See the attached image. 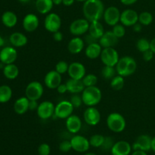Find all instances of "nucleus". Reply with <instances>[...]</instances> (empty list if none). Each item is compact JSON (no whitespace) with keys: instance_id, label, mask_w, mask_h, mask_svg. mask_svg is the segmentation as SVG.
Masks as SVG:
<instances>
[{"instance_id":"36","label":"nucleus","mask_w":155,"mask_h":155,"mask_svg":"<svg viewBox=\"0 0 155 155\" xmlns=\"http://www.w3.org/2000/svg\"><path fill=\"white\" fill-rule=\"evenodd\" d=\"M117 74L115 67L104 65V67L101 69V75L106 80H111Z\"/></svg>"},{"instance_id":"12","label":"nucleus","mask_w":155,"mask_h":155,"mask_svg":"<svg viewBox=\"0 0 155 155\" xmlns=\"http://www.w3.org/2000/svg\"><path fill=\"white\" fill-rule=\"evenodd\" d=\"M55 105L49 100H45L40 103L36 110V113L41 119H48L54 115Z\"/></svg>"},{"instance_id":"21","label":"nucleus","mask_w":155,"mask_h":155,"mask_svg":"<svg viewBox=\"0 0 155 155\" xmlns=\"http://www.w3.org/2000/svg\"><path fill=\"white\" fill-rule=\"evenodd\" d=\"M66 129L70 133L77 135L82 128V120L78 115L72 114L68 118L66 119L65 121Z\"/></svg>"},{"instance_id":"3","label":"nucleus","mask_w":155,"mask_h":155,"mask_svg":"<svg viewBox=\"0 0 155 155\" xmlns=\"http://www.w3.org/2000/svg\"><path fill=\"white\" fill-rule=\"evenodd\" d=\"M81 96L83 103L87 106H95L102 99V93L97 86L85 88Z\"/></svg>"},{"instance_id":"54","label":"nucleus","mask_w":155,"mask_h":155,"mask_svg":"<svg viewBox=\"0 0 155 155\" xmlns=\"http://www.w3.org/2000/svg\"><path fill=\"white\" fill-rule=\"evenodd\" d=\"M150 50L155 54V37L150 41Z\"/></svg>"},{"instance_id":"57","label":"nucleus","mask_w":155,"mask_h":155,"mask_svg":"<svg viewBox=\"0 0 155 155\" xmlns=\"http://www.w3.org/2000/svg\"><path fill=\"white\" fill-rule=\"evenodd\" d=\"M18 1H19L20 2L23 3V4H27V3L30 2L31 1V0H18Z\"/></svg>"},{"instance_id":"29","label":"nucleus","mask_w":155,"mask_h":155,"mask_svg":"<svg viewBox=\"0 0 155 155\" xmlns=\"http://www.w3.org/2000/svg\"><path fill=\"white\" fill-rule=\"evenodd\" d=\"M88 32H89V34H91L93 37H95V39L98 40L105 31L104 30V26L100 21H93L89 24V28Z\"/></svg>"},{"instance_id":"33","label":"nucleus","mask_w":155,"mask_h":155,"mask_svg":"<svg viewBox=\"0 0 155 155\" xmlns=\"http://www.w3.org/2000/svg\"><path fill=\"white\" fill-rule=\"evenodd\" d=\"M124 84H125V79L123 76L117 74L110 80V87L114 91H120L124 88Z\"/></svg>"},{"instance_id":"5","label":"nucleus","mask_w":155,"mask_h":155,"mask_svg":"<svg viewBox=\"0 0 155 155\" xmlns=\"http://www.w3.org/2000/svg\"><path fill=\"white\" fill-rule=\"evenodd\" d=\"M100 58L104 65L115 67L119 61L120 56L114 47H107L102 49Z\"/></svg>"},{"instance_id":"43","label":"nucleus","mask_w":155,"mask_h":155,"mask_svg":"<svg viewBox=\"0 0 155 155\" xmlns=\"http://www.w3.org/2000/svg\"><path fill=\"white\" fill-rule=\"evenodd\" d=\"M37 152L39 155H50L51 147L47 143H42L38 147Z\"/></svg>"},{"instance_id":"51","label":"nucleus","mask_w":155,"mask_h":155,"mask_svg":"<svg viewBox=\"0 0 155 155\" xmlns=\"http://www.w3.org/2000/svg\"><path fill=\"white\" fill-rule=\"evenodd\" d=\"M133 29L135 32H137V33H139V32L142 31V25L140 24V23L138 22L133 26Z\"/></svg>"},{"instance_id":"42","label":"nucleus","mask_w":155,"mask_h":155,"mask_svg":"<svg viewBox=\"0 0 155 155\" xmlns=\"http://www.w3.org/2000/svg\"><path fill=\"white\" fill-rule=\"evenodd\" d=\"M70 102L71 103V104L73 105L74 108H79L82 106V104L83 103V98H82V96L80 95L79 94H72L71 97V100Z\"/></svg>"},{"instance_id":"35","label":"nucleus","mask_w":155,"mask_h":155,"mask_svg":"<svg viewBox=\"0 0 155 155\" xmlns=\"http://www.w3.org/2000/svg\"><path fill=\"white\" fill-rule=\"evenodd\" d=\"M153 15L149 12H142L139 15V22L142 26H148L153 22Z\"/></svg>"},{"instance_id":"39","label":"nucleus","mask_w":155,"mask_h":155,"mask_svg":"<svg viewBox=\"0 0 155 155\" xmlns=\"http://www.w3.org/2000/svg\"><path fill=\"white\" fill-rule=\"evenodd\" d=\"M112 32L114 33V35L118 39L124 37L126 34L125 26H124L122 24H120L119 23V24L114 26L113 28H112Z\"/></svg>"},{"instance_id":"17","label":"nucleus","mask_w":155,"mask_h":155,"mask_svg":"<svg viewBox=\"0 0 155 155\" xmlns=\"http://www.w3.org/2000/svg\"><path fill=\"white\" fill-rule=\"evenodd\" d=\"M151 137L148 135H141L136 139L133 144V150H142L145 152H148L151 150Z\"/></svg>"},{"instance_id":"49","label":"nucleus","mask_w":155,"mask_h":155,"mask_svg":"<svg viewBox=\"0 0 155 155\" xmlns=\"http://www.w3.org/2000/svg\"><path fill=\"white\" fill-rule=\"evenodd\" d=\"M57 91L58 94H64L66 92H68V88H67L66 84H61L57 88Z\"/></svg>"},{"instance_id":"20","label":"nucleus","mask_w":155,"mask_h":155,"mask_svg":"<svg viewBox=\"0 0 155 155\" xmlns=\"http://www.w3.org/2000/svg\"><path fill=\"white\" fill-rule=\"evenodd\" d=\"M23 27L27 32L31 33L37 30L39 25V20L37 15L35 14L30 13L24 16L23 19Z\"/></svg>"},{"instance_id":"40","label":"nucleus","mask_w":155,"mask_h":155,"mask_svg":"<svg viewBox=\"0 0 155 155\" xmlns=\"http://www.w3.org/2000/svg\"><path fill=\"white\" fill-rule=\"evenodd\" d=\"M68 68H69V64L64 60H61L57 62L55 65V71L58 72L59 74H63L65 73H68Z\"/></svg>"},{"instance_id":"23","label":"nucleus","mask_w":155,"mask_h":155,"mask_svg":"<svg viewBox=\"0 0 155 155\" xmlns=\"http://www.w3.org/2000/svg\"><path fill=\"white\" fill-rule=\"evenodd\" d=\"M118 39L112 30L105 31L101 38L98 40V43L102 48L107 47H114L118 43Z\"/></svg>"},{"instance_id":"55","label":"nucleus","mask_w":155,"mask_h":155,"mask_svg":"<svg viewBox=\"0 0 155 155\" xmlns=\"http://www.w3.org/2000/svg\"><path fill=\"white\" fill-rule=\"evenodd\" d=\"M151 150H153V151L155 153V136L153 137V138H151Z\"/></svg>"},{"instance_id":"59","label":"nucleus","mask_w":155,"mask_h":155,"mask_svg":"<svg viewBox=\"0 0 155 155\" xmlns=\"http://www.w3.org/2000/svg\"><path fill=\"white\" fill-rule=\"evenodd\" d=\"M3 44H4V40L2 39V37L1 36H0V47H1Z\"/></svg>"},{"instance_id":"4","label":"nucleus","mask_w":155,"mask_h":155,"mask_svg":"<svg viewBox=\"0 0 155 155\" xmlns=\"http://www.w3.org/2000/svg\"><path fill=\"white\" fill-rule=\"evenodd\" d=\"M106 123L107 128L115 133L124 132L127 126V121L124 115L116 112H111L107 115Z\"/></svg>"},{"instance_id":"22","label":"nucleus","mask_w":155,"mask_h":155,"mask_svg":"<svg viewBox=\"0 0 155 155\" xmlns=\"http://www.w3.org/2000/svg\"><path fill=\"white\" fill-rule=\"evenodd\" d=\"M85 47L84 40L80 36H74L70 40L68 44V50L70 53L77 55L81 53Z\"/></svg>"},{"instance_id":"53","label":"nucleus","mask_w":155,"mask_h":155,"mask_svg":"<svg viewBox=\"0 0 155 155\" xmlns=\"http://www.w3.org/2000/svg\"><path fill=\"white\" fill-rule=\"evenodd\" d=\"M130 155H148L147 152L142 151V150H133Z\"/></svg>"},{"instance_id":"37","label":"nucleus","mask_w":155,"mask_h":155,"mask_svg":"<svg viewBox=\"0 0 155 155\" xmlns=\"http://www.w3.org/2000/svg\"><path fill=\"white\" fill-rule=\"evenodd\" d=\"M82 81H83L85 88L96 86L97 83H98V77L94 74H87L82 79Z\"/></svg>"},{"instance_id":"24","label":"nucleus","mask_w":155,"mask_h":155,"mask_svg":"<svg viewBox=\"0 0 155 155\" xmlns=\"http://www.w3.org/2000/svg\"><path fill=\"white\" fill-rule=\"evenodd\" d=\"M102 49L103 48L98 42L89 44L85 49V55H86L88 59H95L97 58L100 57Z\"/></svg>"},{"instance_id":"31","label":"nucleus","mask_w":155,"mask_h":155,"mask_svg":"<svg viewBox=\"0 0 155 155\" xmlns=\"http://www.w3.org/2000/svg\"><path fill=\"white\" fill-rule=\"evenodd\" d=\"M3 74L7 79L15 80L19 75V68L14 63L5 65L3 68Z\"/></svg>"},{"instance_id":"25","label":"nucleus","mask_w":155,"mask_h":155,"mask_svg":"<svg viewBox=\"0 0 155 155\" xmlns=\"http://www.w3.org/2000/svg\"><path fill=\"white\" fill-rule=\"evenodd\" d=\"M30 100L27 97H19L14 103V110L18 115H24L29 110Z\"/></svg>"},{"instance_id":"19","label":"nucleus","mask_w":155,"mask_h":155,"mask_svg":"<svg viewBox=\"0 0 155 155\" xmlns=\"http://www.w3.org/2000/svg\"><path fill=\"white\" fill-rule=\"evenodd\" d=\"M132 144L128 141L121 140L114 143L110 150V153L111 155H130L132 153Z\"/></svg>"},{"instance_id":"27","label":"nucleus","mask_w":155,"mask_h":155,"mask_svg":"<svg viewBox=\"0 0 155 155\" xmlns=\"http://www.w3.org/2000/svg\"><path fill=\"white\" fill-rule=\"evenodd\" d=\"M9 40L12 45L15 47L24 46L28 42L27 36L21 32H15L12 33L9 37Z\"/></svg>"},{"instance_id":"10","label":"nucleus","mask_w":155,"mask_h":155,"mask_svg":"<svg viewBox=\"0 0 155 155\" xmlns=\"http://www.w3.org/2000/svg\"><path fill=\"white\" fill-rule=\"evenodd\" d=\"M72 149L78 153H86L90 148L89 140L81 135H75L71 138Z\"/></svg>"},{"instance_id":"46","label":"nucleus","mask_w":155,"mask_h":155,"mask_svg":"<svg viewBox=\"0 0 155 155\" xmlns=\"http://www.w3.org/2000/svg\"><path fill=\"white\" fill-rule=\"evenodd\" d=\"M84 42L85 43H87V45H89V44H92V43H98V40L97 39H95V37H93V36H92L91 34H89V33H87V34H86V36H85L84 37Z\"/></svg>"},{"instance_id":"56","label":"nucleus","mask_w":155,"mask_h":155,"mask_svg":"<svg viewBox=\"0 0 155 155\" xmlns=\"http://www.w3.org/2000/svg\"><path fill=\"white\" fill-rule=\"evenodd\" d=\"M52 2L54 5H60L63 2V0H52Z\"/></svg>"},{"instance_id":"13","label":"nucleus","mask_w":155,"mask_h":155,"mask_svg":"<svg viewBox=\"0 0 155 155\" xmlns=\"http://www.w3.org/2000/svg\"><path fill=\"white\" fill-rule=\"evenodd\" d=\"M101 113L95 106H88L83 112L85 122L91 126H97L101 121Z\"/></svg>"},{"instance_id":"2","label":"nucleus","mask_w":155,"mask_h":155,"mask_svg":"<svg viewBox=\"0 0 155 155\" xmlns=\"http://www.w3.org/2000/svg\"><path fill=\"white\" fill-rule=\"evenodd\" d=\"M115 68L117 74L124 78L129 77L136 72L137 69V62L132 56H123L120 58Z\"/></svg>"},{"instance_id":"15","label":"nucleus","mask_w":155,"mask_h":155,"mask_svg":"<svg viewBox=\"0 0 155 155\" xmlns=\"http://www.w3.org/2000/svg\"><path fill=\"white\" fill-rule=\"evenodd\" d=\"M68 74L70 78L82 80L86 74V67L80 62H74L69 64Z\"/></svg>"},{"instance_id":"47","label":"nucleus","mask_w":155,"mask_h":155,"mask_svg":"<svg viewBox=\"0 0 155 155\" xmlns=\"http://www.w3.org/2000/svg\"><path fill=\"white\" fill-rule=\"evenodd\" d=\"M39 103H38L37 100H30L29 102V110L35 111L37 110Z\"/></svg>"},{"instance_id":"26","label":"nucleus","mask_w":155,"mask_h":155,"mask_svg":"<svg viewBox=\"0 0 155 155\" xmlns=\"http://www.w3.org/2000/svg\"><path fill=\"white\" fill-rule=\"evenodd\" d=\"M65 84L68 88V92L72 94H80L83 92V90L85 89V86L82 80L69 78Z\"/></svg>"},{"instance_id":"18","label":"nucleus","mask_w":155,"mask_h":155,"mask_svg":"<svg viewBox=\"0 0 155 155\" xmlns=\"http://www.w3.org/2000/svg\"><path fill=\"white\" fill-rule=\"evenodd\" d=\"M18 58V52L15 47L6 46L0 51V62L4 65L13 64Z\"/></svg>"},{"instance_id":"1","label":"nucleus","mask_w":155,"mask_h":155,"mask_svg":"<svg viewBox=\"0 0 155 155\" xmlns=\"http://www.w3.org/2000/svg\"><path fill=\"white\" fill-rule=\"evenodd\" d=\"M104 10V3L101 0H87L83 2V16L89 23L100 21L103 18Z\"/></svg>"},{"instance_id":"52","label":"nucleus","mask_w":155,"mask_h":155,"mask_svg":"<svg viewBox=\"0 0 155 155\" xmlns=\"http://www.w3.org/2000/svg\"><path fill=\"white\" fill-rule=\"evenodd\" d=\"M74 2H75V0H63L62 4H63L64 6H68V7H69V6H71L72 5H74Z\"/></svg>"},{"instance_id":"38","label":"nucleus","mask_w":155,"mask_h":155,"mask_svg":"<svg viewBox=\"0 0 155 155\" xmlns=\"http://www.w3.org/2000/svg\"><path fill=\"white\" fill-rule=\"evenodd\" d=\"M136 49L141 53H145L147 50H150V41L146 38H140L136 42Z\"/></svg>"},{"instance_id":"7","label":"nucleus","mask_w":155,"mask_h":155,"mask_svg":"<svg viewBox=\"0 0 155 155\" xmlns=\"http://www.w3.org/2000/svg\"><path fill=\"white\" fill-rule=\"evenodd\" d=\"M89 21H88L85 18H78L74 20L70 24L69 31L74 36H80L86 34L89 31Z\"/></svg>"},{"instance_id":"41","label":"nucleus","mask_w":155,"mask_h":155,"mask_svg":"<svg viewBox=\"0 0 155 155\" xmlns=\"http://www.w3.org/2000/svg\"><path fill=\"white\" fill-rule=\"evenodd\" d=\"M115 142H116V141L114 140V138H112V137H110V136L105 137V138H104V143H103L101 148L103 150H104V151H108V150H110H110H111V148L113 147L114 144Z\"/></svg>"},{"instance_id":"34","label":"nucleus","mask_w":155,"mask_h":155,"mask_svg":"<svg viewBox=\"0 0 155 155\" xmlns=\"http://www.w3.org/2000/svg\"><path fill=\"white\" fill-rule=\"evenodd\" d=\"M104 138L105 137L100 134H95L92 135L89 138V143H90L91 147H96V148H101L104 143Z\"/></svg>"},{"instance_id":"8","label":"nucleus","mask_w":155,"mask_h":155,"mask_svg":"<svg viewBox=\"0 0 155 155\" xmlns=\"http://www.w3.org/2000/svg\"><path fill=\"white\" fill-rule=\"evenodd\" d=\"M62 21L61 17L54 12H50L46 15L44 20V27L49 33H54L60 30Z\"/></svg>"},{"instance_id":"30","label":"nucleus","mask_w":155,"mask_h":155,"mask_svg":"<svg viewBox=\"0 0 155 155\" xmlns=\"http://www.w3.org/2000/svg\"><path fill=\"white\" fill-rule=\"evenodd\" d=\"M2 22L5 27H13L18 23V16L12 11L5 12L2 15Z\"/></svg>"},{"instance_id":"32","label":"nucleus","mask_w":155,"mask_h":155,"mask_svg":"<svg viewBox=\"0 0 155 155\" xmlns=\"http://www.w3.org/2000/svg\"><path fill=\"white\" fill-rule=\"evenodd\" d=\"M12 90L8 85L0 86V103H5L12 99Z\"/></svg>"},{"instance_id":"48","label":"nucleus","mask_w":155,"mask_h":155,"mask_svg":"<svg viewBox=\"0 0 155 155\" xmlns=\"http://www.w3.org/2000/svg\"><path fill=\"white\" fill-rule=\"evenodd\" d=\"M53 39L56 41V42H61L64 39V35L60 30L55 32L53 33Z\"/></svg>"},{"instance_id":"58","label":"nucleus","mask_w":155,"mask_h":155,"mask_svg":"<svg viewBox=\"0 0 155 155\" xmlns=\"http://www.w3.org/2000/svg\"><path fill=\"white\" fill-rule=\"evenodd\" d=\"M83 155H97V154L95 153H94V152H86V153H84V154Z\"/></svg>"},{"instance_id":"60","label":"nucleus","mask_w":155,"mask_h":155,"mask_svg":"<svg viewBox=\"0 0 155 155\" xmlns=\"http://www.w3.org/2000/svg\"><path fill=\"white\" fill-rule=\"evenodd\" d=\"M75 1H77V2H85L86 1H87V0H75Z\"/></svg>"},{"instance_id":"28","label":"nucleus","mask_w":155,"mask_h":155,"mask_svg":"<svg viewBox=\"0 0 155 155\" xmlns=\"http://www.w3.org/2000/svg\"><path fill=\"white\" fill-rule=\"evenodd\" d=\"M35 6L39 13L42 15H48L51 12L54 3L52 0H36Z\"/></svg>"},{"instance_id":"6","label":"nucleus","mask_w":155,"mask_h":155,"mask_svg":"<svg viewBox=\"0 0 155 155\" xmlns=\"http://www.w3.org/2000/svg\"><path fill=\"white\" fill-rule=\"evenodd\" d=\"M44 93L43 85L37 81L30 82L25 89V97L30 100H39Z\"/></svg>"},{"instance_id":"45","label":"nucleus","mask_w":155,"mask_h":155,"mask_svg":"<svg viewBox=\"0 0 155 155\" xmlns=\"http://www.w3.org/2000/svg\"><path fill=\"white\" fill-rule=\"evenodd\" d=\"M154 53L151 50H148L145 51V53H142V58H143V59L145 62H150L154 58Z\"/></svg>"},{"instance_id":"50","label":"nucleus","mask_w":155,"mask_h":155,"mask_svg":"<svg viewBox=\"0 0 155 155\" xmlns=\"http://www.w3.org/2000/svg\"><path fill=\"white\" fill-rule=\"evenodd\" d=\"M120 2L122 3L123 5H124L130 6L135 4L136 2H137L138 0H120Z\"/></svg>"},{"instance_id":"16","label":"nucleus","mask_w":155,"mask_h":155,"mask_svg":"<svg viewBox=\"0 0 155 155\" xmlns=\"http://www.w3.org/2000/svg\"><path fill=\"white\" fill-rule=\"evenodd\" d=\"M61 74L55 70L48 71L44 77V84L49 89H57L58 87L61 84Z\"/></svg>"},{"instance_id":"44","label":"nucleus","mask_w":155,"mask_h":155,"mask_svg":"<svg viewBox=\"0 0 155 155\" xmlns=\"http://www.w3.org/2000/svg\"><path fill=\"white\" fill-rule=\"evenodd\" d=\"M59 150L63 153H68L70 150H72V146L70 140H64L59 144Z\"/></svg>"},{"instance_id":"9","label":"nucleus","mask_w":155,"mask_h":155,"mask_svg":"<svg viewBox=\"0 0 155 155\" xmlns=\"http://www.w3.org/2000/svg\"><path fill=\"white\" fill-rule=\"evenodd\" d=\"M74 109V107L70 100H61L55 106L54 115L58 119H66L70 115H72Z\"/></svg>"},{"instance_id":"14","label":"nucleus","mask_w":155,"mask_h":155,"mask_svg":"<svg viewBox=\"0 0 155 155\" xmlns=\"http://www.w3.org/2000/svg\"><path fill=\"white\" fill-rule=\"evenodd\" d=\"M139 22V14L133 9H125L121 12L120 23L125 27H133Z\"/></svg>"},{"instance_id":"11","label":"nucleus","mask_w":155,"mask_h":155,"mask_svg":"<svg viewBox=\"0 0 155 155\" xmlns=\"http://www.w3.org/2000/svg\"><path fill=\"white\" fill-rule=\"evenodd\" d=\"M120 15L121 12L117 7L110 6L104 10L103 19L107 25L114 27V25L120 23Z\"/></svg>"}]
</instances>
